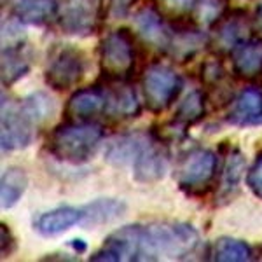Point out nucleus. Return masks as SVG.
Listing matches in <instances>:
<instances>
[{
	"mask_svg": "<svg viewBox=\"0 0 262 262\" xmlns=\"http://www.w3.org/2000/svg\"><path fill=\"white\" fill-rule=\"evenodd\" d=\"M229 11V0H196L191 19L200 27H213Z\"/></svg>",
	"mask_w": 262,
	"mask_h": 262,
	"instance_id": "26",
	"label": "nucleus"
},
{
	"mask_svg": "<svg viewBox=\"0 0 262 262\" xmlns=\"http://www.w3.org/2000/svg\"><path fill=\"white\" fill-rule=\"evenodd\" d=\"M0 253H2V257L6 259V257H11L12 253L16 252V248H18V243H16V238L14 234H12L11 227L7 226V224L2 222V226H0Z\"/></svg>",
	"mask_w": 262,
	"mask_h": 262,
	"instance_id": "31",
	"label": "nucleus"
},
{
	"mask_svg": "<svg viewBox=\"0 0 262 262\" xmlns=\"http://www.w3.org/2000/svg\"><path fill=\"white\" fill-rule=\"evenodd\" d=\"M210 44L219 53H231L250 33V19L245 9H231L213 25Z\"/></svg>",
	"mask_w": 262,
	"mask_h": 262,
	"instance_id": "11",
	"label": "nucleus"
},
{
	"mask_svg": "<svg viewBox=\"0 0 262 262\" xmlns=\"http://www.w3.org/2000/svg\"><path fill=\"white\" fill-rule=\"evenodd\" d=\"M219 158L210 149H192L179 163L175 171L180 191L191 198L206 196L217 179Z\"/></svg>",
	"mask_w": 262,
	"mask_h": 262,
	"instance_id": "5",
	"label": "nucleus"
},
{
	"mask_svg": "<svg viewBox=\"0 0 262 262\" xmlns=\"http://www.w3.org/2000/svg\"><path fill=\"white\" fill-rule=\"evenodd\" d=\"M103 90L107 95L105 116L114 121H128L140 116L142 107L138 96L128 81H111L105 79Z\"/></svg>",
	"mask_w": 262,
	"mask_h": 262,
	"instance_id": "13",
	"label": "nucleus"
},
{
	"mask_svg": "<svg viewBox=\"0 0 262 262\" xmlns=\"http://www.w3.org/2000/svg\"><path fill=\"white\" fill-rule=\"evenodd\" d=\"M245 164H247V161H245V156L242 154V150H229V154L226 158V164H224L221 185H219V191L215 194V205L222 206L234 201V198L239 194V184H242L243 179Z\"/></svg>",
	"mask_w": 262,
	"mask_h": 262,
	"instance_id": "20",
	"label": "nucleus"
},
{
	"mask_svg": "<svg viewBox=\"0 0 262 262\" xmlns=\"http://www.w3.org/2000/svg\"><path fill=\"white\" fill-rule=\"evenodd\" d=\"M28 177L27 171L19 166H9L2 173L0 180V198H2V208L9 210L18 205L21 196L27 191Z\"/></svg>",
	"mask_w": 262,
	"mask_h": 262,
	"instance_id": "22",
	"label": "nucleus"
},
{
	"mask_svg": "<svg viewBox=\"0 0 262 262\" xmlns=\"http://www.w3.org/2000/svg\"><path fill=\"white\" fill-rule=\"evenodd\" d=\"M200 234L184 222L140 224V260L182 259L196 250Z\"/></svg>",
	"mask_w": 262,
	"mask_h": 262,
	"instance_id": "1",
	"label": "nucleus"
},
{
	"mask_svg": "<svg viewBox=\"0 0 262 262\" xmlns=\"http://www.w3.org/2000/svg\"><path fill=\"white\" fill-rule=\"evenodd\" d=\"M253 30H255L257 35L262 39V4L257 7L255 16H253Z\"/></svg>",
	"mask_w": 262,
	"mask_h": 262,
	"instance_id": "32",
	"label": "nucleus"
},
{
	"mask_svg": "<svg viewBox=\"0 0 262 262\" xmlns=\"http://www.w3.org/2000/svg\"><path fill=\"white\" fill-rule=\"evenodd\" d=\"M226 79V69H224L222 61L219 58H208L201 67V82L205 86L217 90Z\"/></svg>",
	"mask_w": 262,
	"mask_h": 262,
	"instance_id": "27",
	"label": "nucleus"
},
{
	"mask_svg": "<svg viewBox=\"0 0 262 262\" xmlns=\"http://www.w3.org/2000/svg\"><path fill=\"white\" fill-rule=\"evenodd\" d=\"M100 70L103 79L128 81L137 65L135 37L128 28H117L105 35L98 48Z\"/></svg>",
	"mask_w": 262,
	"mask_h": 262,
	"instance_id": "3",
	"label": "nucleus"
},
{
	"mask_svg": "<svg viewBox=\"0 0 262 262\" xmlns=\"http://www.w3.org/2000/svg\"><path fill=\"white\" fill-rule=\"evenodd\" d=\"M232 72L239 79L252 81L262 75V39H247L231 51Z\"/></svg>",
	"mask_w": 262,
	"mask_h": 262,
	"instance_id": "19",
	"label": "nucleus"
},
{
	"mask_svg": "<svg viewBox=\"0 0 262 262\" xmlns=\"http://www.w3.org/2000/svg\"><path fill=\"white\" fill-rule=\"evenodd\" d=\"M156 6L163 14L170 16V19H184L191 18L192 7L196 0H156Z\"/></svg>",
	"mask_w": 262,
	"mask_h": 262,
	"instance_id": "28",
	"label": "nucleus"
},
{
	"mask_svg": "<svg viewBox=\"0 0 262 262\" xmlns=\"http://www.w3.org/2000/svg\"><path fill=\"white\" fill-rule=\"evenodd\" d=\"M138 4V0H108L107 16L111 19H124L129 16L131 9Z\"/></svg>",
	"mask_w": 262,
	"mask_h": 262,
	"instance_id": "30",
	"label": "nucleus"
},
{
	"mask_svg": "<svg viewBox=\"0 0 262 262\" xmlns=\"http://www.w3.org/2000/svg\"><path fill=\"white\" fill-rule=\"evenodd\" d=\"M170 27L171 37L164 54H168L171 60L179 63L191 61L206 46H210V35L203 32V28L194 23L191 18L171 19Z\"/></svg>",
	"mask_w": 262,
	"mask_h": 262,
	"instance_id": "9",
	"label": "nucleus"
},
{
	"mask_svg": "<svg viewBox=\"0 0 262 262\" xmlns=\"http://www.w3.org/2000/svg\"><path fill=\"white\" fill-rule=\"evenodd\" d=\"M70 247L74 248L77 253H82V252H86V248H88V245L82 242V239H72L70 242Z\"/></svg>",
	"mask_w": 262,
	"mask_h": 262,
	"instance_id": "33",
	"label": "nucleus"
},
{
	"mask_svg": "<svg viewBox=\"0 0 262 262\" xmlns=\"http://www.w3.org/2000/svg\"><path fill=\"white\" fill-rule=\"evenodd\" d=\"M103 140V128L96 122H70L51 131L48 150L63 163L82 164L95 156Z\"/></svg>",
	"mask_w": 262,
	"mask_h": 262,
	"instance_id": "2",
	"label": "nucleus"
},
{
	"mask_svg": "<svg viewBox=\"0 0 262 262\" xmlns=\"http://www.w3.org/2000/svg\"><path fill=\"white\" fill-rule=\"evenodd\" d=\"M86 74V56L74 46H56L48 56L44 81L54 91H69L82 81Z\"/></svg>",
	"mask_w": 262,
	"mask_h": 262,
	"instance_id": "8",
	"label": "nucleus"
},
{
	"mask_svg": "<svg viewBox=\"0 0 262 262\" xmlns=\"http://www.w3.org/2000/svg\"><path fill=\"white\" fill-rule=\"evenodd\" d=\"M107 108V95L103 84L82 88L70 96L65 105V121L70 122H91L96 116Z\"/></svg>",
	"mask_w": 262,
	"mask_h": 262,
	"instance_id": "12",
	"label": "nucleus"
},
{
	"mask_svg": "<svg viewBox=\"0 0 262 262\" xmlns=\"http://www.w3.org/2000/svg\"><path fill=\"white\" fill-rule=\"evenodd\" d=\"M135 28L145 44L161 53H166L171 37V27L164 21V14L158 6L142 7L135 14Z\"/></svg>",
	"mask_w": 262,
	"mask_h": 262,
	"instance_id": "14",
	"label": "nucleus"
},
{
	"mask_svg": "<svg viewBox=\"0 0 262 262\" xmlns=\"http://www.w3.org/2000/svg\"><path fill=\"white\" fill-rule=\"evenodd\" d=\"M84 222V208H74V206H60V208L49 210L40 213L33 221V229L40 236L53 238V236L63 234L74 226Z\"/></svg>",
	"mask_w": 262,
	"mask_h": 262,
	"instance_id": "17",
	"label": "nucleus"
},
{
	"mask_svg": "<svg viewBox=\"0 0 262 262\" xmlns=\"http://www.w3.org/2000/svg\"><path fill=\"white\" fill-rule=\"evenodd\" d=\"M32 69V51L25 40L4 42L2 48V86L11 88Z\"/></svg>",
	"mask_w": 262,
	"mask_h": 262,
	"instance_id": "16",
	"label": "nucleus"
},
{
	"mask_svg": "<svg viewBox=\"0 0 262 262\" xmlns=\"http://www.w3.org/2000/svg\"><path fill=\"white\" fill-rule=\"evenodd\" d=\"M149 138L150 133H143V131H135V133H126L112 138L105 149V161L119 168L131 166Z\"/></svg>",
	"mask_w": 262,
	"mask_h": 262,
	"instance_id": "18",
	"label": "nucleus"
},
{
	"mask_svg": "<svg viewBox=\"0 0 262 262\" xmlns=\"http://www.w3.org/2000/svg\"><path fill=\"white\" fill-rule=\"evenodd\" d=\"M213 260L219 262H248L253 260V250L248 243L236 238H219L210 250Z\"/></svg>",
	"mask_w": 262,
	"mask_h": 262,
	"instance_id": "25",
	"label": "nucleus"
},
{
	"mask_svg": "<svg viewBox=\"0 0 262 262\" xmlns=\"http://www.w3.org/2000/svg\"><path fill=\"white\" fill-rule=\"evenodd\" d=\"M107 9L103 0H56V23L74 37H91L100 30Z\"/></svg>",
	"mask_w": 262,
	"mask_h": 262,
	"instance_id": "6",
	"label": "nucleus"
},
{
	"mask_svg": "<svg viewBox=\"0 0 262 262\" xmlns=\"http://www.w3.org/2000/svg\"><path fill=\"white\" fill-rule=\"evenodd\" d=\"M11 16L19 23L42 27L56 19V0H7Z\"/></svg>",
	"mask_w": 262,
	"mask_h": 262,
	"instance_id": "21",
	"label": "nucleus"
},
{
	"mask_svg": "<svg viewBox=\"0 0 262 262\" xmlns=\"http://www.w3.org/2000/svg\"><path fill=\"white\" fill-rule=\"evenodd\" d=\"M168 163H170V150L166 142H163L150 131V138L131 164L135 180L140 184H156L166 175Z\"/></svg>",
	"mask_w": 262,
	"mask_h": 262,
	"instance_id": "10",
	"label": "nucleus"
},
{
	"mask_svg": "<svg viewBox=\"0 0 262 262\" xmlns=\"http://www.w3.org/2000/svg\"><path fill=\"white\" fill-rule=\"evenodd\" d=\"M0 142L4 152L21 150L30 147L42 128L35 116L21 101L2 96V117H0Z\"/></svg>",
	"mask_w": 262,
	"mask_h": 262,
	"instance_id": "4",
	"label": "nucleus"
},
{
	"mask_svg": "<svg viewBox=\"0 0 262 262\" xmlns=\"http://www.w3.org/2000/svg\"><path fill=\"white\" fill-rule=\"evenodd\" d=\"M182 88H184V79L168 65L154 63L143 72V100H145L147 108L154 114H163L168 111L173 101L179 98Z\"/></svg>",
	"mask_w": 262,
	"mask_h": 262,
	"instance_id": "7",
	"label": "nucleus"
},
{
	"mask_svg": "<svg viewBox=\"0 0 262 262\" xmlns=\"http://www.w3.org/2000/svg\"><path fill=\"white\" fill-rule=\"evenodd\" d=\"M126 212V205L119 200L105 198V200H96L84 206V222L86 226L96 227L108 224L116 219H119Z\"/></svg>",
	"mask_w": 262,
	"mask_h": 262,
	"instance_id": "24",
	"label": "nucleus"
},
{
	"mask_svg": "<svg viewBox=\"0 0 262 262\" xmlns=\"http://www.w3.org/2000/svg\"><path fill=\"white\" fill-rule=\"evenodd\" d=\"M227 122L238 128H248V126L262 124V90L255 86L245 88V90L232 100L229 112H227Z\"/></svg>",
	"mask_w": 262,
	"mask_h": 262,
	"instance_id": "15",
	"label": "nucleus"
},
{
	"mask_svg": "<svg viewBox=\"0 0 262 262\" xmlns=\"http://www.w3.org/2000/svg\"><path fill=\"white\" fill-rule=\"evenodd\" d=\"M206 114V95L200 90L191 91L175 111V117H173V124L179 128L185 129L189 126L200 122Z\"/></svg>",
	"mask_w": 262,
	"mask_h": 262,
	"instance_id": "23",
	"label": "nucleus"
},
{
	"mask_svg": "<svg viewBox=\"0 0 262 262\" xmlns=\"http://www.w3.org/2000/svg\"><path fill=\"white\" fill-rule=\"evenodd\" d=\"M247 185L250 187L253 196L262 200V152H259V156L247 173Z\"/></svg>",
	"mask_w": 262,
	"mask_h": 262,
	"instance_id": "29",
	"label": "nucleus"
}]
</instances>
